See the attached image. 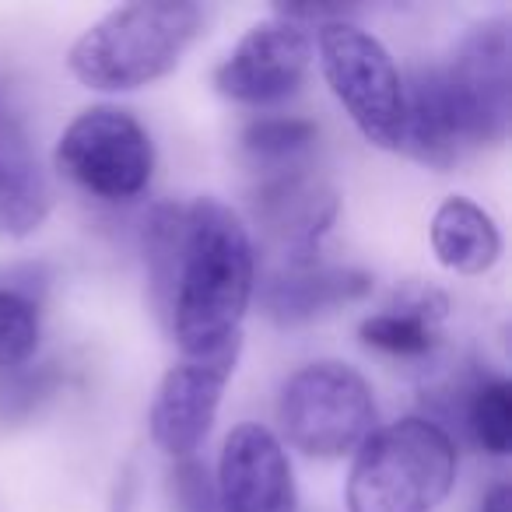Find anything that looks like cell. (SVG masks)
<instances>
[{
	"mask_svg": "<svg viewBox=\"0 0 512 512\" xmlns=\"http://www.w3.org/2000/svg\"><path fill=\"white\" fill-rule=\"evenodd\" d=\"M432 246L449 271L484 274L502 253V235L474 200L449 197L432 218Z\"/></svg>",
	"mask_w": 512,
	"mask_h": 512,
	"instance_id": "9a60e30c",
	"label": "cell"
},
{
	"mask_svg": "<svg viewBox=\"0 0 512 512\" xmlns=\"http://www.w3.org/2000/svg\"><path fill=\"white\" fill-rule=\"evenodd\" d=\"M60 386V369L53 362L46 365H22V369L0 372V414L4 418H29L32 411H39L43 400L53 397V390Z\"/></svg>",
	"mask_w": 512,
	"mask_h": 512,
	"instance_id": "d6986e66",
	"label": "cell"
},
{
	"mask_svg": "<svg viewBox=\"0 0 512 512\" xmlns=\"http://www.w3.org/2000/svg\"><path fill=\"white\" fill-rule=\"evenodd\" d=\"M239 351L211 358H183L165 372L155 400H151V439L169 456H193V449L207 439L211 421L218 414L221 390L232 379Z\"/></svg>",
	"mask_w": 512,
	"mask_h": 512,
	"instance_id": "30bf717a",
	"label": "cell"
},
{
	"mask_svg": "<svg viewBox=\"0 0 512 512\" xmlns=\"http://www.w3.org/2000/svg\"><path fill=\"white\" fill-rule=\"evenodd\" d=\"M320 141V130L309 120H292V116H274L260 120L242 134V151L256 176L271 172L306 169L313 165V148Z\"/></svg>",
	"mask_w": 512,
	"mask_h": 512,
	"instance_id": "e0dca14e",
	"label": "cell"
},
{
	"mask_svg": "<svg viewBox=\"0 0 512 512\" xmlns=\"http://www.w3.org/2000/svg\"><path fill=\"white\" fill-rule=\"evenodd\" d=\"M221 512H295V481L281 442L264 425H239L221 446Z\"/></svg>",
	"mask_w": 512,
	"mask_h": 512,
	"instance_id": "8fae6325",
	"label": "cell"
},
{
	"mask_svg": "<svg viewBox=\"0 0 512 512\" xmlns=\"http://www.w3.org/2000/svg\"><path fill=\"white\" fill-rule=\"evenodd\" d=\"M50 211V186L11 95L0 88V228L29 235Z\"/></svg>",
	"mask_w": 512,
	"mask_h": 512,
	"instance_id": "4fadbf2b",
	"label": "cell"
},
{
	"mask_svg": "<svg viewBox=\"0 0 512 512\" xmlns=\"http://www.w3.org/2000/svg\"><path fill=\"white\" fill-rule=\"evenodd\" d=\"M172 498H176L179 512H221L218 488L207 477V467L193 456L176 463L172 470Z\"/></svg>",
	"mask_w": 512,
	"mask_h": 512,
	"instance_id": "ffe728a7",
	"label": "cell"
},
{
	"mask_svg": "<svg viewBox=\"0 0 512 512\" xmlns=\"http://www.w3.org/2000/svg\"><path fill=\"white\" fill-rule=\"evenodd\" d=\"M449 313V299L439 288L407 285L393 295L390 306L362 323L365 348L379 355L404 358V362H428L442 348V323Z\"/></svg>",
	"mask_w": 512,
	"mask_h": 512,
	"instance_id": "5bb4252c",
	"label": "cell"
},
{
	"mask_svg": "<svg viewBox=\"0 0 512 512\" xmlns=\"http://www.w3.org/2000/svg\"><path fill=\"white\" fill-rule=\"evenodd\" d=\"M43 295L46 274L39 267H18L0 278V372L22 369L36 355Z\"/></svg>",
	"mask_w": 512,
	"mask_h": 512,
	"instance_id": "2e32d148",
	"label": "cell"
},
{
	"mask_svg": "<svg viewBox=\"0 0 512 512\" xmlns=\"http://www.w3.org/2000/svg\"><path fill=\"white\" fill-rule=\"evenodd\" d=\"M463 425L474 442L491 456H505L512 449V386L498 376H484L470 386L463 400Z\"/></svg>",
	"mask_w": 512,
	"mask_h": 512,
	"instance_id": "ac0fdd59",
	"label": "cell"
},
{
	"mask_svg": "<svg viewBox=\"0 0 512 512\" xmlns=\"http://www.w3.org/2000/svg\"><path fill=\"white\" fill-rule=\"evenodd\" d=\"M204 25L186 0H141L109 11L71 50V74L99 92H130L165 78Z\"/></svg>",
	"mask_w": 512,
	"mask_h": 512,
	"instance_id": "7a4b0ae2",
	"label": "cell"
},
{
	"mask_svg": "<svg viewBox=\"0 0 512 512\" xmlns=\"http://www.w3.org/2000/svg\"><path fill=\"white\" fill-rule=\"evenodd\" d=\"M372 278L351 267H327V264H302V267H271V274L260 285L264 313L281 327H299L316 316L330 313L337 306L369 295Z\"/></svg>",
	"mask_w": 512,
	"mask_h": 512,
	"instance_id": "7c38bea8",
	"label": "cell"
},
{
	"mask_svg": "<svg viewBox=\"0 0 512 512\" xmlns=\"http://www.w3.org/2000/svg\"><path fill=\"white\" fill-rule=\"evenodd\" d=\"M57 169L102 200H134L148 190L155 148L141 123L113 106L85 109L57 144Z\"/></svg>",
	"mask_w": 512,
	"mask_h": 512,
	"instance_id": "8992f818",
	"label": "cell"
},
{
	"mask_svg": "<svg viewBox=\"0 0 512 512\" xmlns=\"http://www.w3.org/2000/svg\"><path fill=\"white\" fill-rule=\"evenodd\" d=\"M477 148L495 144L509 130L512 92V32L509 18H488L460 39L453 60L442 67Z\"/></svg>",
	"mask_w": 512,
	"mask_h": 512,
	"instance_id": "ba28073f",
	"label": "cell"
},
{
	"mask_svg": "<svg viewBox=\"0 0 512 512\" xmlns=\"http://www.w3.org/2000/svg\"><path fill=\"white\" fill-rule=\"evenodd\" d=\"M323 78L334 88L355 127L376 148L400 151L404 141V81L386 46L351 22L320 29Z\"/></svg>",
	"mask_w": 512,
	"mask_h": 512,
	"instance_id": "5b68a950",
	"label": "cell"
},
{
	"mask_svg": "<svg viewBox=\"0 0 512 512\" xmlns=\"http://www.w3.org/2000/svg\"><path fill=\"white\" fill-rule=\"evenodd\" d=\"M313 60V39L306 25H292L285 18L278 22L253 25L232 57L218 67L214 85L221 95L246 106H267L285 95H292L302 85Z\"/></svg>",
	"mask_w": 512,
	"mask_h": 512,
	"instance_id": "9c48e42d",
	"label": "cell"
},
{
	"mask_svg": "<svg viewBox=\"0 0 512 512\" xmlns=\"http://www.w3.org/2000/svg\"><path fill=\"white\" fill-rule=\"evenodd\" d=\"M253 221L274 253V267H302L320 260V242L337 218V193L306 169L256 176Z\"/></svg>",
	"mask_w": 512,
	"mask_h": 512,
	"instance_id": "52a82bcc",
	"label": "cell"
},
{
	"mask_svg": "<svg viewBox=\"0 0 512 512\" xmlns=\"http://www.w3.org/2000/svg\"><path fill=\"white\" fill-rule=\"evenodd\" d=\"M281 425L288 442L309 456L334 460L376 432V400L362 376L344 362H313L281 390Z\"/></svg>",
	"mask_w": 512,
	"mask_h": 512,
	"instance_id": "277c9868",
	"label": "cell"
},
{
	"mask_svg": "<svg viewBox=\"0 0 512 512\" xmlns=\"http://www.w3.org/2000/svg\"><path fill=\"white\" fill-rule=\"evenodd\" d=\"M481 512H509V484H495V488L484 495Z\"/></svg>",
	"mask_w": 512,
	"mask_h": 512,
	"instance_id": "44dd1931",
	"label": "cell"
},
{
	"mask_svg": "<svg viewBox=\"0 0 512 512\" xmlns=\"http://www.w3.org/2000/svg\"><path fill=\"white\" fill-rule=\"evenodd\" d=\"M456 481V446L432 418L376 428L348 477L351 512H432Z\"/></svg>",
	"mask_w": 512,
	"mask_h": 512,
	"instance_id": "3957f363",
	"label": "cell"
},
{
	"mask_svg": "<svg viewBox=\"0 0 512 512\" xmlns=\"http://www.w3.org/2000/svg\"><path fill=\"white\" fill-rule=\"evenodd\" d=\"M151 295L183 358L239 351L253 299L256 256L249 232L225 204H158L144 221Z\"/></svg>",
	"mask_w": 512,
	"mask_h": 512,
	"instance_id": "6da1fadb",
	"label": "cell"
}]
</instances>
